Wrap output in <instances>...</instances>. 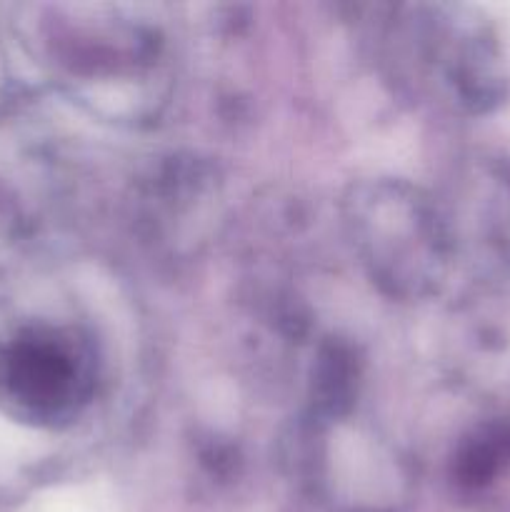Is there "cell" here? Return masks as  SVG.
Wrapping results in <instances>:
<instances>
[{"mask_svg": "<svg viewBox=\"0 0 510 512\" xmlns=\"http://www.w3.org/2000/svg\"><path fill=\"white\" fill-rule=\"evenodd\" d=\"M88 345L60 330H30L0 348V400L40 425L70 420L93 393Z\"/></svg>", "mask_w": 510, "mask_h": 512, "instance_id": "7a4b0ae2", "label": "cell"}, {"mask_svg": "<svg viewBox=\"0 0 510 512\" xmlns=\"http://www.w3.org/2000/svg\"><path fill=\"white\" fill-rule=\"evenodd\" d=\"M510 453V435L503 433H485L468 443L458 463V475L465 485H485L495 473L505 455Z\"/></svg>", "mask_w": 510, "mask_h": 512, "instance_id": "277c9868", "label": "cell"}, {"mask_svg": "<svg viewBox=\"0 0 510 512\" xmlns=\"http://www.w3.org/2000/svg\"><path fill=\"white\" fill-rule=\"evenodd\" d=\"M358 365L348 345L328 343L320 350L313 370V403L320 415L340 418L350 410L355 398Z\"/></svg>", "mask_w": 510, "mask_h": 512, "instance_id": "3957f363", "label": "cell"}, {"mask_svg": "<svg viewBox=\"0 0 510 512\" xmlns=\"http://www.w3.org/2000/svg\"><path fill=\"white\" fill-rule=\"evenodd\" d=\"M348 205L373 278L393 295H425L443 260V233L428 200L410 185L375 183L363 185Z\"/></svg>", "mask_w": 510, "mask_h": 512, "instance_id": "6da1fadb", "label": "cell"}]
</instances>
